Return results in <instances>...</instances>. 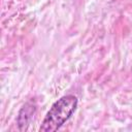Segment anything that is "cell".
Returning a JSON list of instances; mask_svg holds the SVG:
<instances>
[{
  "mask_svg": "<svg viewBox=\"0 0 132 132\" xmlns=\"http://www.w3.org/2000/svg\"><path fill=\"white\" fill-rule=\"evenodd\" d=\"M78 104V99L74 95H65L58 99L46 112L41 126L40 132H55L59 130L66 121L75 111Z\"/></svg>",
  "mask_w": 132,
  "mask_h": 132,
  "instance_id": "6da1fadb",
  "label": "cell"
},
{
  "mask_svg": "<svg viewBox=\"0 0 132 132\" xmlns=\"http://www.w3.org/2000/svg\"><path fill=\"white\" fill-rule=\"evenodd\" d=\"M35 109H36V106L32 102H28L22 107L18 117V126L21 131H24L27 129L30 121L33 118Z\"/></svg>",
  "mask_w": 132,
  "mask_h": 132,
  "instance_id": "7a4b0ae2",
  "label": "cell"
}]
</instances>
